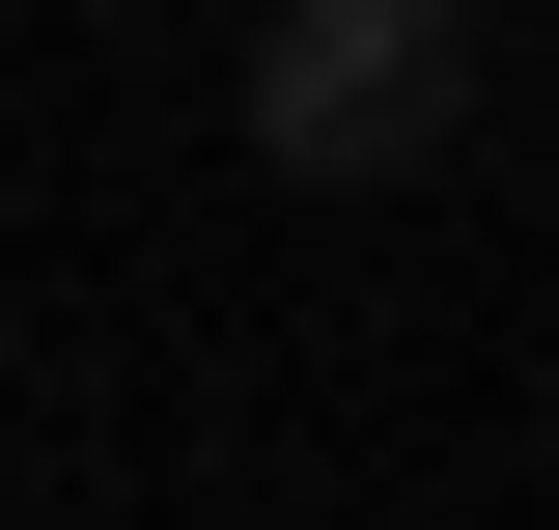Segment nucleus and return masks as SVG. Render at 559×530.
<instances>
[{"label":"nucleus","mask_w":559,"mask_h":530,"mask_svg":"<svg viewBox=\"0 0 559 530\" xmlns=\"http://www.w3.org/2000/svg\"><path fill=\"white\" fill-rule=\"evenodd\" d=\"M476 112V0H280L252 28V168L280 196H392Z\"/></svg>","instance_id":"1"}]
</instances>
